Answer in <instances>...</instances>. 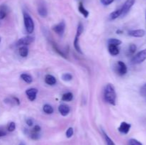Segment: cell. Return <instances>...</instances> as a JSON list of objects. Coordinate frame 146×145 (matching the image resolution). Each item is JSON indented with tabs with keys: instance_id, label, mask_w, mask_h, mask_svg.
I'll return each mask as SVG.
<instances>
[{
	"instance_id": "4dcf8cb0",
	"label": "cell",
	"mask_w": 146,
	"mask_h": 145,
	"mask_svg": "<svg viewBox=\"0 0 146 145\" xmlns=\"http://www.w3.org/2000/svg\"><path fill=\"white\" fill-rule=\"evenodd\" d=\"M130 145H143V144L141 142L135 139H131L129 140Z\"/></svg>"
},
{
	"instance_id": "6da1fadb",
	"label": "cell",
	"mask_w": 146,
	"mask_h": 145,
	"mask_svg": "<svg viewBox=\"0 0 146 145\" xmlns=\"http://www.w3.org/2000/svg\"><path fill=\"white\" fill-rule=\"evenodd\" d=\"M104 98L107 102L112 105H115L116 101V92L115 88L111 83H108L106 85L104 89Z\"/></svg>"
},
{
	"instance_id": "8fae6325",
	"label": "cell",
	"mask_w": 146,
	"mask_h": 145,
	"mask_svg": "<svg viewBox=\"0 0 146 145\" xmlns=\"http://www.w3.org/2000/svg\"><path fill=\"white\" fill-rule=\"evenodd\" d=\"M131 124L128 123V122H121V125L118 127V131H119L121 133L124 134H127L129 132L130 129H131Z\"/></svg>"
},
{
	"instance_id": "d6986e66",
	"label": "cell",
	"mask_w": 146,
	"mask_h": 145,
	"mask_svg": "<svg viewBox=\"0 0 146 145\" xmlns=\"http://www.w3.org/2000/svg\"><path fill=\"white\" fill-rule=\"evenodd\" d=\"M19 53L23 58H25L29 54V49L27 46H21L19 49Z\"/></svg>"
},
{
	"instance_id": "44dd1931",
	"label": "cell",
	"mask_w": 146,
	"mask_h": 145,
	"mask_svg": "<svg viewBox=\"0 0 146 145\" xmlns=\"http://www.w3.org/2000/svg\"><path fill=\"white\" fill-rule=\"evenodd\" d=\"M20 77H21V78L24 81V82H27V83H28V84L31 83L33 81L32 78H31V75H29V74L23 73V74H21V76Z\"/></svg>"
},
{
	"instance_id": "8d00e7d4",
	"label": "cell",
	"mask_w": 146,
	"mask_h": 145,
	"mask_svg": "<svg viewBox=\"0 0 146 145\" xmlns=\"http://www.w3.org/2000/svg\"><path fill=\"white\" fill-rule=\"evenodd\" d=\"M7 135V132H5V131H4L3 129H0V137H1V136H4Z\"/></svg>"
},
{
	"instance_id": "ab89813d",
	"label": "cell",
	"mask_w": 146,
	"mask_h": 145,
	"mask_svg": "<svg viewBox=\"0 0 146 145\" xmlns=\"http://www.w3.org/2000/svg\"><path fill=\"white\" fill-rule=\"evenodd\" d=\"M0 43H1V38H0Z\"/></svg>"
},
{
	"instance_id": "d590c367",
	"label": "cell",
	"mask_w": 146,
	"mask_h": 145,
	"mask_svg": "<svg viewBox=\"0 0 146 145\" xmlns=\"http://www.w3.org/2000/svg\"><path fill=\"white\" fill-rule=\"evenodd\" d=\"M26 122H27V125L29 127H31L33 126V124H34V121H33L32 119H27V121H26Z\"/></svg>"
},
{
	"instance_id": "836d02e7",
	"label": "cell",
	"mask_w": 146,
	"mask_h": 145,
	"mask_svg": "<svg viewBox=\"0 0 146 145\" xmlns=\"http://www.w3.org/2000/svg\"><path fill=\"white\" fill-rule=\"evenodd\" d=\"M31 138L32 139H38L39 138V134L38 133H34V132H31Z\"/></svg>"
},
{
	"instance_id": "ba28073f",
	"label": "cell",
	"mask_w": 146,
	"mask_h": 145,
	"mask_svg": "<svg viewBox=\"0 0 146 145\" xmlns=\"http://www.w3.org/2000/svg\"><path fill=\"white\" fill-rule=\"evenodd\" d=\"M66 28V24L64 21H61L56 25L52 27V29L54 32L59 36H62L65 31Z\"/></svg>"
},
{
	"instance_id": "f546056e",
	"label": "cell",
	"mask_w": 146,
	"mask_h": 145,
	"mask_svg": "<svg viewBox=\"0 0 146 145\" xmlns=\"http://www.w3.org/2000/svg\"><path fill=\"white\" fill-rule=\"evenodd\" d=\"M73 135H74V129L72 127H69L66 132V136L67 138H71Z\"/></svg>"
},
{
	"instance_id": "484cf974",
	"label": "cell",
	"mask_w": 146,
	"mask_h": 145,
	"mask_svg": "<svg viewBox=\"0 0 146 145\" xmlns=\"http://www.w3.org/2000/svg\"><path fill=\"white\" fill-rule=\"evenodd\" d=\"M7 14V9L5 7H2L0 8V20L4 19Z\"/></svg>"
},
{
	"instance_id": "7402d4cb",
	"label": "cell",
	"mask_w": 146,
	"mask_h": 145,
	"mask_svg": "<svg viewBox=\"0 0 146 145\" xmlns=\"http://www.w3.org/2000/svg\"><path fill=\"white\" fill-rule=\"evenodd\" d=\"M73 98H74V95H73V94L71 93V92H66V93L64 94L61 99H62L63 101H66V102H70V101L72 100Z\"/></svg>"
},
{
	"instance_id": "ffe728a7",
	"label": "cell",
	"mask_w": 146,
	"mask_h": 145,
	"mask_svg": "<svg viewBox=\"0 0 146 145\" xmlns=\"http://www.w3.org/2000/svg\"><path fill=\"white\" fill-rule=\"evenodd\" d=\"M43 111L47 115H51L54 112V108L48 104H46L43 106Z\"/></svg>"
},
{
	"instance_id": "cb8c5ba5",
	"label": "cell",
	"mask_w": 146,
	"mask_h": 145,
	"mask_svg": "<svg viewBox=\"0 0 146 145\" xmlns=\"http://www.w3.org/2000/svg\"><path fill=\"white\" fill-rule=\"evenodd\" d=\"M102 132H103V134H104V139H105L106 141V145H115V143L113 142V141L111 139V138L108 136V135L104 132V130L102 129Z\"/></svg>"
},
{
	"instance_id": "1f68e13d",
	"label": "cell",
	"mask_w": 146,
	"mask_h": 145,
	"mask_svg": "<svg viewBox=\"0 0 146 145\" xmlns=\"http://www.w3.org/2000/svg\"><path fill=\"white\" fill-rule=\"evenodd\" d=\"M40 131H41V127L39 125H35V126L33 127L32 130L31 132H34V133H39Z\"/></svg>"
},
{
	"instance_id": "74e56055",
	"label": "cell",
	"mask_w": 146,
	"mask_h": 145,
	"mask_svg": "<svg viewBox=\"0 0 146 145\" xmlns=\"http://www.w3.org/2000/svg\"><path fill=\"white\" fill-rule=\"evenodd\" d=\"M19 145H25V143H24V142H21V143H20L19 144Z\"/></svg>"
},
{
	"instance_id": "d6a6232c",
	"label": "cell",
	"mask_w": 146,
	"mask_h": 145,
	"mask_svg": "<svg viewBox=\"0 0 146 145\" xmlns=\"http://www.w3.org/2000/svg\"><path fill=\"white\" fill-rule=\"evenodd\" d=\"M101 4H104V6H108L111 4H112L114 1V0H100Z\"/></svg>"
},
{
	"instance_id": "9a60e30c",
	"label": "cell",
	"mask_w": 146,
	"mask_h": 145,
	"mask_svg": "<svg viewBox=\"0 0 146 145\" xmlns=\"http://www.w3.org/2000/svg\"><path fill=\"white\" fill-rule=\"evenodd\" d=\"M38 13L41 17H46L47 14H48V11L44 4H39L38 7Z\"/></svg>"
},
{
	"instance_id": "f35d334b",
	"label": "cell",
	"mask_w": 146,
	"mask_h": 145,
	"mask_svg": "<svg viewBox=\"0 0 146 145\" xmlns=\"http://www.w3.org/2000/svg\"><path fill=\"white\" fill-rule=\"evenodd\" d=\"M145 20H146V12H145Z\"/></svg>"
},
{
	"instance_id": "603a6c76",
	"label": "cell",
	"mask_w": 146,
	"mask_h": 145,
	"mask_svg": "<svg viewBox=\"0 0 146 145\" xmlns=\"http://www.w3.org/2000/svg\"><path fill=\"white\" fill-rule=\"evenodd\" d=\"M108 45H113L118 46V45H120L122 44V41L119 39H117V38H110L108 41Z\"/></svg>"
},
{
	"instance_id": "5b68a950",
	"label": "cell",
	"mask_w": 146,
	"mask_h": 145,
	"mask_svg": "<svg viewBox=\"0 0 146 145\" xmlns=\"http://www.w3.org/2000/svg\"><path fill=\"white\" fill-rule=\"evenodd\" d=\"M135 2V0H126L124 3L123 5L121 8V16H125L130 11L131 9L134 5Z\"/></svg>"
},
{
	"instance_id": "3957f363",
	"label": "cell",
	"mask_w": 146,
	"mask_h": 145,
	"mask_svg": "<svg viewBox=\"0 0 146 145\" xmlns=\"http://www.w3.org/2000/svg\"><path fill=\"white\" fill-rule=\"evenodd\" d=\"M83 31H84V26H83L82 23L79 22L78 24V27H77L76 35L75 38H74V45L77 52H78L81 54H83V52L79 45V37L81 36V35L82 34Z\"/></svg>"
},
{
	"instance_id": "30bf717a",
	"label": "cell",
	"mask_w": 146,
	"mask_h": 145,
	"mask_svg": "<svg viewBox=\"0 0 146 145\" xmlns=\"http://www.w3.org/2000/svg\"><path fill=\"white\" fill-rule=\"evenodd\" d=\"M145 31L143 29H135L131 30L128 31V35L130 36L135 37V38H142L145 36Z\"/></svg>"
},
{
	"instance_id": "7c38bea8",
	"label": "cell",
	"mask_w": 146,
	"mask_h": 145,
	"mask_svg": "<svg viewBox=\"0 0 146 145\" xmlns=\"http://www.w3.org/2000/svg\"><path fill=\"white\" fill-rule=\"evenodd\" d=\"M4 102L10 105H13V106H17V105H20V100L18 98L15 96H11L9 98H7L4 100Z\"/></svg>"
},
{
	"instance_id": "7a4b0ae2",
	"label": "cell",
	"mask_w": 146,
	"mask_h": 145,
	"mask_svg": "<svg viewBox=\"0 0 146 145\" xmlns=\"http://www.w3.org/2000/svg\"><path fill=\"white\" fill-rule=\"evenodd\" d=\"M23 16H24V23L26 31L28 34H32L34 31V26H35L32 18L26 11L23 12Z\"/></svg>"
},
{
	"instance_id": "8992f818",
	"label": "cell",
	"mask_w": 146,
	"mask_h": 145,
	"mask_svg": "<svg viewBox=\"0 0 146 145\" xmlns=\"http://www.w3.org/2000/svg\"><path fill=\"white\" fill-rule=\"evenodd\" d=\"M34 37L28 36H25L19 38L17 42V44H16V45L17 46H27V45H30L31 43L34 42Z\"/></svg>"
},
{
	"instance_id": "277c9868",
	"label": "cell",
	"mask_w": 146,
	"mask_h": 145,
	"mask_svg": "<svg viewBox=\"0 0 146 145\" xmlns=\"http://www.w3.org/2000/svg\"><path fill=\"white\" fill-rule=\"evenodd\" d=\"M146 60V48L142 50V51H139L137 54H135L133 57L132 63L133 64H140L143 63Z\"/></svg>"
},
{
	"instance_id": "5bb4252c",
	"label": "cell",
	"mask_w": 146,
	"mask_h": 145,
	"mask_svg": "<svg viewBox=\"0 0 146 145\" xmlns=\"http://www.w3.org/2000/svg\"><path fill=\"white\" fill-rule=\"evenodd\" d=\"M45 82L48 85H54L56 83V79L54 75L48 74L45 76Z\"/></svg>"
},
{
	"instance_id": "e0dca14e",
	"label": "cell",
	"mask_w": 146,
	"mask_h": 145,
	"mask_svg": "<svg viewBox=\"0 0 146 145\" xmlns=\"http://www.w3.org/2000/svg\"><path fill=\"white\" fill-rule=\"evenodd\" d=\"M78 11H79V12L81 13L85 18H87V17L88 16V15H89V11L84 7L82 2L79 3V5H78Z\"/></svg>"
},
{
	"instance_id": "52a82bcc",
	"label": "cell",
	"mask_w": 146,
	"mask_h": 145,
	"mask_svg": "<svg viewBox=\"0 0 146 145\" xmlns=\"http://www.w3.org/2000/svg\"><path fill=\"white\" fill-rule=\"evenodd\" d=\"M127 72H128V68L125 63L123 61H118L116 65V72L118 75L122 76V75H125Z\"/></svg>"
},
{
	"instance_id": "f1b7e54d",
	"label": "cell",
	"mask_w": 146,
	"mask_h": 145,
	"mask_svg": "<svg viewBox=\"0 0 146 145\" xmlns=\"http://www.w3.org/2000/svg\"><path fill=\"white\" fill-rule=\"evenodd\" d=\"M16 129V124L14 123V122H11L7 126V130L9 132H14Z\"/></svg>"
},
{
	"instance_id": "4316f807",
	"label": "cell",
	"mask_w": 146,
	"mask_h": 145,
	"mask_svg": "<svg viewBox=\"0 0 146 145\" xmlns=\"http://www.w3.org/2000/svg\"><path fill=\"white\" fill-rule=\"evenodd\" d=\"M52 45H53V48H54V49L55 50V51H56V52L58 53L59 54V55H61V56H63V57H64V58H66V56L65 54L64 53V52H63V51H61V50L60 49V48H58V46H57L56 44H54V43H53Z\"/></svg>"
},
{
	"instance_id": "4fadbf2b",
	"label": "cell",
	"mask_w": 146,
	"mask_h": 145,
	"mask_svg": "<svg viewBox=\"0 0 146 145\" xmlns=\"http://www.w3.org/2000/svg\"><path fill=\"white\" fill-rule=\"evenodd\" d=\"M58 109L60 114L62 116L64 117L67 116L70 112V107L67 105H65V104H61V105H60Z\"/></svg>"
},
{
	"instance_id": "d4e9b609",
	"label": "cell",
	"mask_w": 146,
	"mask_h": 145,
	"mask_svg": "<svg viewBox=\"0 0 146 145\" xmlns=\"http://www.w3.org/2000/svg\"><path fill=\"white\" fill-rule=\"evenodd\" d=\"M63 80L66 81V82H68V81H71L73 79V76L71 73H68V72H66L64 73L61 76Z\"/></svg>"
},
{
	"instance_id": "e575fe53",
	"label": "cell",
	"mask_w": 146,
	"mask_h": 145,
	"mask_svg": "<svg viewBox=\"0 0 146 145\" xmlns=\"http://www.w3.org/2000/svg\"><path fill=\"white\" fill-rule=\"evenodd\" d=\"M141 94L143 96H146V83L141 88Z\"/></svg>"
},
{
	"instance_id": "ac0fdd59",
	"label": "cell",
	"mask_w": 146,
	"mask_h": 145,
	"mask_svg": "<svg viewBox=\"0 0 146 145\" xmlns=\"http://www.w3.org/2000/svg\"><path fill=\"white\" fill-rule=\"evenodd\" d=\"M121 16V9H117L115 11H113L112 13H111L109 16V18L111 20H115L117 18L120 17Z\"/></svg>"
},
{
	"instance_id": "83f0119b",
	"label": "cell",
	"mask_w": 146,
	"mask_h": 145,
	"mask_svg": "<svg viewBox=\"0 0 146 145\" xmlns=\"http://www.w3.org/2000/svg\"><path fill=\"white\" fill-rule=\"evenodd\" d=\"M137 50V47L135 44H131V45H129V48H128V53H129L130 55H133L135 53Z\"/></svg>"
},
{
	"instance_id": "2e32d148",
	"label": "cell",
	"mask_w": 146,
	"mask_h": 145,
	"mask_svg": "<svg viewBox=\"0 0 146 145\" xmlns=\"http://www.w3.org/2000/svg\"><path fill=\"white\" fill-rule=\"evenodd\" d=\"M108 51H109L111 55H114V56L118 55L120 53V50L118 48V46L113 45H108Z\"/></svg>"
},
{
	"instance_id": "9c48e42d",
	"label": "cell",
	"mask_w": 146,
	"mask_h": 145,
	"mask_svg": "<svg viewBox=\"0 0 146 145\" xmlns=\"http://www.w3.org/2000/svg\"><path fill=\"white\" fill-rule=\"evenodd\" d=\"M38 90L36 88H29L26 90V95L30 101H34L36 98Z\"/></svg>"
}]
</instances>
